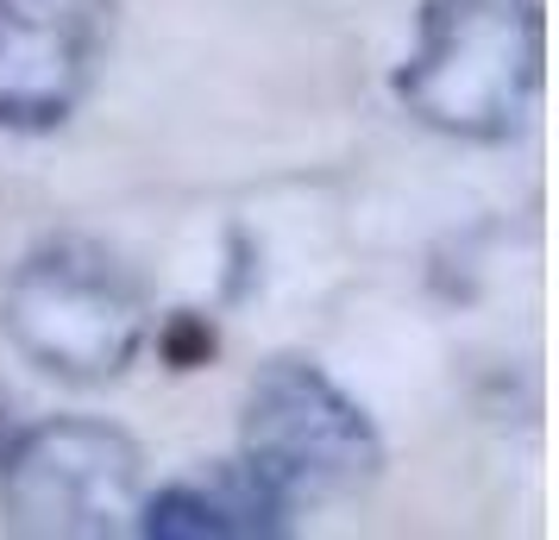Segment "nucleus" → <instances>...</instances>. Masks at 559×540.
I'll list each match as a JSON object with an SVG mask.
<instances>
[{"label": "nucleus", "instance_id": "f257e3e1", "mask_svg": "<svg viewBox=\"0 0 559 540\" xmlns=\"http://www.w3.org/2000/svg\"><path fill=\"white\" fill-rule=\"evenodd\" d=\"M540 0H428L396 95L447 139H509L540 95Z\"/></svg>", "mask_w": 559, "mask_h": 540}, {"label": "nucleus", "instance_id": "f03ea898", "mask_svg": "<svg viewBox=\"0 0 559 540\" xmlns=\"http://www.w3.org/2000/svg\"><path fill=\"white\" fill-rule=\"evenodd\" d=\"M7 339L63 384H107L145 346V289L95 239H51L20 257L0 296Z\"/></svg>", "mask_w": 559, "mask_h": 540}, {"label": "nucleus", "instance_id": "7ed1b4c3", "mask_svg": "<svg viewBox=\"0 0 559 540\" xmlns=\"http://www.w3.org/2000/svg\"><path fill=\"white\" fill-rule=\"evenodd\" d=\"M239 459L264 471L289 496V509H302V503L358 496L378 478L383 440L371 428V415L358 409L321 364L271 359L246 389Z\"/></svg>", "mask_w": 559, "mask_h": 540}, {"label": "nucleus", "instance_id": "20e7f679", "mask_svg": "<svg viewBox=\"0 0 559 540\" xmlns=\"http://www.w3.org/2000/svg\"><path fill=\"white\" fill-rule=\"evenodd\" d=\"M139 446L107 421H45L20 428L0 459V515L32 540H102L132 528Z\"/></svg>", "mask_w": 559, "mask_h": 540}, {"label": "nucleus", "instance_id": "39448f33", "mask_svg": "<svg viewBox=\"0 0 559 540\" xmlns=\"http://www.w3.org/2000/svg\"><path fill=\"white\" fill-rule=\"evenodd\" d=\"M114 0H0V132L63 127L107 63Z\"/></svg>", "mask_w": 559, "mask_h": 540}, {"label": "nucleus", "instance_id": "423d86ee", "mask_svg": "<svg viewBox=\"0 0 559 540\" xmlns=\"http://www.w3.org/2000/svg\"><path fill=\"white\" fill-rule=\"evenodd\" d=\"M289 496L246 459L207 465L195 478H177L157 496H139L132 528L152 540H258L289 528Z\"/></svg>", "mask_w": 559, "mask_h": 540}, {"label": "nucleus", "instance_id": "0eeeda50", "mask_svg": "<svg viewBox=\"0 0 559 540\" xmlns=\"http://www.w3.org/2000/svg\"><path fill=\"white\" fill-rule=\"evenodd\" d=\"M20 440V415H13V396L0 389V459H7V446Z\"/></svg>", "mask_w": 559, "mask_h": 540}]
</instances>
